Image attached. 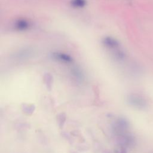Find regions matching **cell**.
Wrapping results in <instances>:
<instances>
[{
  "instance_id": "cell-18",
  "label": "cell",
  "mask_w": 153,
  "mask_h": 153,
  "mask_svg": "<svg viewBox=\"0 0 153 153\" xmlns=\"http://www.w3.org/2000/svg\"><path fill=\"white\" fill-rule=\"evenodd\" d=\"M88 149H89L88 146L84 145L77 146V149L79 150V151H87Z\"/></svg>"
},
{
  "instance_id": "cell-12",
  "label": "cell",
  "mask_w": 153,
  "mask_h": 153,
  "mask_svg": "<svg viewBox=\"0 0 153 153\" xmlns=\"http://www.w3.org/2000/svg\"><path fill=\"white\" fill-rule=\"evenodd\" d=\"M112 56L114 58L117 60H123L125 59L126 56L124 53L119 48L112 51Z\"/></svg>"
},
{
  "instance_id": "cell-6",
  "label": "cell",
  "mask_w": 153,
  "mask_h": 153,
  "mask_svg": "<svg viewBox=\"0 0 153 153\" xmlns=\"http://www.w3.org/2000/svg\"><path fill=\"white\" fill-rule=\"evenodd\" d=\"M53 58L57 61L63 63H71L73 62V58L68 54L63 52H54L53 53Z\"/></svg>"
},
{
  "instance_id": "cell-11",
  "label": "cell",
  "mask_w": 153,
  "mask_h": 153,
  "mask_svg": "<svg viewBox=\"0 0 153 153\" xmlns=\"http://www.w3.org/2000/svg\"><path fill=\"white\" fill-rule=\"evenodd\" d=\"M14 127L16 130L21 131L29 129L30 128V124L26 122H18L15 123Z\"/></svg>"
},
{
  "instance_id": "cell-4",
  "label": "cell",
  "mask_w": 153,
  "mask_h": 153,
  "mask_svg": "<svg viewBox=\"0 0 153 153\" xmlns=\"http://www.w3.org/2000/svg\"><path fill=\"white\" fill-rule=\"evenodd\" d=\"M103 45L108 50L114 51L119 48V42L113 37L106 36L102 39Z\"/></svg>"
},
{
  "instance_id": "cell-19",
  "label": "cell",
  "mask_w": 153,
  "mask_h": 153,
  "mask_svg": "<svg viewBox=\"0 0 153 153\" xmlns=\"http://www.w3.org/2000/svg\"><path fill=\"white\" fill-rule=\"evenodd\" d=\"M101 153H113L112 151H111L110 149H103Z\"/></svg>"
},
{
  "instance_id": "cell-16",
  "label": "cell",
  "mask_w": 153,
  "mask_h": 153,
  "mask_svg": "<svg viewBox=\"0 0 153 153\" xmlns=\"http://www.w3.org/2000/svg\"><path fill=\"white\" fill-rule=\"evenodd\" d=\"M38 138L39 139L41 140V142L42 143H47V137H45V136L44 134V133H42L41 131H39L38 133Z\"/></svg>"
},
{
  "instance_id": "cell-3",
  "label": "cell",
  "mask_w": 153,
  "mask_h": 153,
  "mask_svg": "<svg viewBox=\"0 0 153 153\" xmlns=\"http://www.w3.org/2000/svg\"><path fill=\"white\" fill-rule=\"evenodd\" d=\"M115 142L118 146H123L126 148H132L136 144L134 136L129 131L124 134L115 136Z\"/></svg>"
},
{
  "instance_id": "cell-15",
  "label": "cell",
  "mask_w": 153,
  "mask_h": 153,
  "mask_svg": "<svg viewBox=\"0 0 153 153\" xmlns=\"http://www.w3.org/2000/svg\"><path fill=\"white\" fill-rule=\"evenodd\" d=\"M71 134L73 136L75 137H77V138L79 140V141H80L81 143L83 142L81 140V139H82V140H84V139L83 136L81 135V134L78 131H72V132L71 133Z\"/></svg>"
},
{
  "instance_id": "cell-8",
  "label": "cell",
  "mask_w": 153,
  "mask_h": 153,
  "mask_svg": "<svg viewBox=\"0 0 153 153\" xmlns=\"http://www.w3.org/2000/svg\"><path fill=\"white\" fill-rule=\"evenodd\" d=\"M32 54V51L30 49L24 48L18 51L14 55V57L17 59H25L28 58Z\"/></svg>"
},
{
  "instance_id": "cell-5",
  "label": "cell",
  "mask_w": 153,
  "mask_h": 153,
  "mask_svg": "<svg viewBox=\"0 0 153 153\" xmlns=\"http://www.w3.org/2000/svg\"><path fill=\"white\" fill-rule=\"evenodd\" d=\"M30 26V22L26 19L20 18L16 20L13 24V27L17 31H26Z\"/></svg>"
},
{
  "instance_id": "cell-13",
  "label": "cell",
  "mask_w": 153,
  "mask_h": 153,
  "mask_svg": "<svg viewBox=\"0 0 153 153\" xmlns=\"http://www.w3.org/2000/svg\"><path fill=\"white\" fill-rule=\"evenodd\" d=\"M71 5L75 8H82L85 7L86 5V1L85 0H72Z\"/></svg>"
},
{
  "instance_id": "cell-2",
  "label": "cell",
  "mask_w": 153,
  "mask_h": 153,
  "mask_svg": "<svg viewBox=\"0 0 153 153\" xmlns=\"http://www.w3.org/2000/svg\"><path fill=\"white\" fill-rule=\"evenodd\" d=\"M127 102L131 107L139 110H144L148 107V102L142 96L131 93L127 96Z\"/></svg>"
},
{
  "instance_id": "cell-10",
  "label": "cell",
  "mask_w": 153,
  "mask_h": 153,
  "mask_svg": "<svg viewBox=\"0 0 153 153\" xmlns=\"http://www.w3.org/2000/svg\"><path fill=\"white\" fill-rule=\"evenodd\" d=\"M56 121L58 127L60 129H62L66 121V115L65 112H60L56 115Z\"/></svg>"
},
{
  "instance_id": "cell-17",
  "label": "cell",
  "mask_w": 153,
  "mask_h": 153,
  "mask_svg": "<svg viewBox=\"0 0 153 153\" xmlns=\"http://www.w3.org/2000/svg\"><path fill=\"white\" fill-rule=\"evenodd\" d=\"M114 153H127V148L123 146H118V148L115 150Z\"/></svg>"
},
{
  "instance_id": "cell-1",
  "label": "cell",
  "mask_w": 153,
  "mask_h": 153,
  "mask_svg": "<svg viewBox=\"0 0 153 153\" xmlns=\"http://www.w3.org/2000/svg\"><path fill=\"white\" fill-rule=\"evenodd\" d=\"M130 122L124 117H118L112 124V130L115 136L120 135L128 131L130 128Z\"/></svg>"
},
{
  "instance_id": "cell-9",
  "label": "cell",
  "mask_w": 153,
  "mask_h": 153,
  "mask_svg": "<svg viewBox=\"0 0 153 153\" xmlns=\"http://www.w3.org/2000/svg\"><path fill=\"white\" fill-rule=\"evenodd\" d=\"M72 75H73L74 78L78 82H82L84 78V74L81 69L78 68H74L71 71Z\"/></svg>"
},
{
  "instance_id": "cell-7",
  "label": "cell",
  "mask_w": 153,
  "mask_h": 153,
  "mask_svg": "<svg viewBox=\"0 0 153 153\" xmlns=\"http://www.w3.org/2000/svg\"><path fill=\"white\" fill-rule=\"evenodd\" d=\"M22 112L27 116L32 115L35 110V106L34 104L23 103L20 106Z\"/></svg>"
},
{
  "instance_id": "cell-20",
  "label": "cell",
  "mask_w": 153,
  "mask_h": 153,
  "mask_svg": "<svg viewBox=\"0 0 153 153\" xmlns=\"http://www.w3.org/2000/svg\"><path fill=\"white\" fill-rule=\"evenodd\" d=\"M69 153H79V152H77L76 151H75V150L71 149V150H69Z\"/></svg>"
},
{
  "instance_id": "cell-14",
  "label": "cell",
  "mask_w": 153,
  "mask_h": 153,
  "mask_svg": "<svg viewBox=\"0 0 153 153\" xmlns=\"http://www.w3.org/2000/svg\"><path fill=\"white\" fill-rule=\"evenodd\" d=\"M60 134H61L62 137H63L68 143H69L70 144L74 143V139L72 137L71 134H69L68 133H67L66 131H62L60 133Z\"/></svg>"
}]
</instances>
